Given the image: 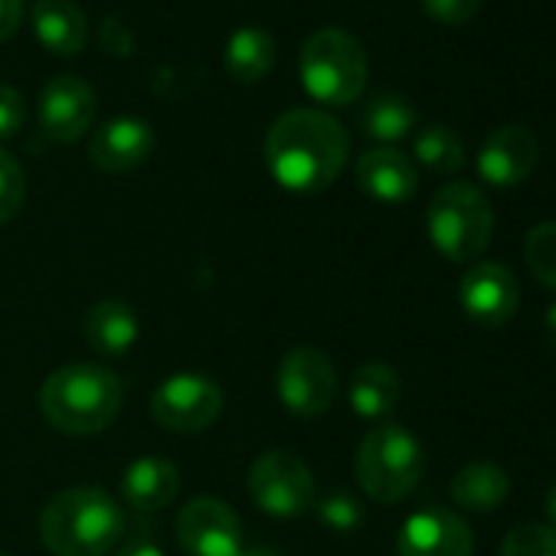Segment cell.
<instances>
[{"label":"cell","mask_w":556,"mask_h":556,"mask_svg":"<svg viewBox=\"0 0 556 556\" xmlns=\"http://www.w3.org/2000/svg\"><path fill=\"white\" fill-rule=\"evenodd\" d=\"M348 131L321 109H292L278 115L265 135V164L286 190L318 193L338 180L348 164Z\"/></svg>","instance_id":"6da1fadb"},{"label":"cell","mask_w":556,"mask_h":556,"mask_svg":"<svg viewBox=\"0 0 556 556\" xmlns=\"http://www.w3.org/2000/svg\"><path fill=\"white\" fill-rule=\"evenodd\" d=\"M122 400V380L99 364H66L40 387L43 419L66 435L105 432L115 422Z\"/></svg>","instance_id":"7a4b0ae2"},{"label":"cell","mask_w":556,"mask_h":556,"mask_svg":"<svg viewBox=\"0 0 556 556\" xmlns=\"http://www.w3.org/2000/svg\"><path fill=\"white\" fill-rule=\"evenodd\" d=\"M125 533V514L99 488H66L40 514V540L53 556H105Z\"/></svg>","instance_id":"3957f363"},{"label":"cell","mask_w":556,"mask_h":556,"mask_svg":"<svg viewBox=\"0 0 556 556\" xmlns=\"http://www.w3.org/2000/svg\"><path fill=\"white\" fill-rule=\"evenodd\" d=\"M357 484L380 504H396L416 491L426 471V452L419 439L400 422H377L354 455Z\"/></svg>","instance_id":"277c9868"},{"label":"cell","mask_w":556,"mask_h":556,"mask_svg":"<svg viewBox=\"0 0 556 556\" xmlns=\"http://www.w3.org/2000/svg\"><path fill=\"white\" fill-rule=\"evenodd\" d=\"M426 229L448 262H471L491 242L494 210L475 184H445L429 203Z\"/></svg>","instance_id":"5b68a950"},{"label":"cell","mask_w":556,"mask_h":556,"mask_svg":"<svg viewBox=\"0 0 556 556\" xmlns=\"http://www.w3.org/2000/svg\"><path fill=\"white\" fill-rule=\"evenodd\" d=\"M302 83L325 105H348L367 86V53L348 30H315L302 47Z\"/></svg>","instance_id":"8992f818"},{"label":"cell","mask_w":556,"mask_h":556,"mask_svg":"<svg viewBox=\"0 0 556 556\" xmlns=\"http://www.w3.org/2000/svg\"><path fill=\"white\" fill-rule=\"evenodd\" d=\"M249 497L255 501L258 510L289 520L315 507L318 488L312 468L299 455L286 448H271L258 455L249 468Z\"/></svg>","instance_id":"52a82bcc"},{"label":"cell","mask_w":556,"mask_h":556,"mask_svg":"<svg viewBox=\"0 0 556 556\" xmlns=\"http://www.w3.org/2000/svg\"><path fill=\"white\" fill-rule=\"evenodd\" d=\"M275 393L299 419H318L338 396V374L325 351L302 344L292 348L275 370Z\"/></svg>","instance_id":"ba28073f"},{"label":"cell","mask_w":556,"mask_h":556,"mask_svg":"<svg viewBox=\"0 0 556 556\" xmlns=\"http://www.w3.org/2000/svg\"><path fill=\"white\" fill-rule=\"evenodd\" d=\"M151 413L170 432H203L223 413V390L203 374H177L154 390Z\"/></svg>","instance_id":"9c48e42d"},{"label":"cell","mask_w":556,"mask_h":556,"mask_svg":"<svg viewBox=\"0 0 556 556\" xmlns=\"http://www.w3.org/2000/svg\"><path fill=\"white\" fill-rule=\"evenodd\" d=\"M458 305L468 315V321L481 328H501L517 315L520 286L507 265L475 262L458 282Z\"/></svg>","instance_id":"30bf717a"},{"label":"cell","mask_w":556,"mask_h":556,"mask_svg":"<svg viewBox=\"0 0 556 556\" xmlns=\"http://www.w3.org/2000/svg\"><path fill=\"white\" fill-rule=\"evenodd\" d=\"M177 543L190 556H236L242 549V523L219 497H193L177 514Z\"/></svg>","instance_id":"8fae6325"},{"label":"cell","mask_w":556,"mask_h":556,"mask_svg":"<svg viewBox=\"0 0 556 556\" xmlns=\"http://www.w3.org/2000/svg\"><path fill=\"white\" fill-rule=\"evenodd\" d=\"M471 527L445 507H422L409 514L396 536L400 556H471Z\"/></svg>","instance_id":"7c38bea8"},{"label":"cell","mask_w":556,"mask_h":556,"mask_svg":"<svg viewBox=\"0 0 556 556\" xmlns=\"http://www.w3.org/2000/svg\"><path fill=\"white\" fill-rule=\"evenodd\" d=\"M540 161V141L527 125H504L491 131L478 151V174L497 190L523 184Z\"/></svg>","instance_id":"4fadbf2b"},{"label":"cell","mask_w":556,"mask_h":556,"mask_svg":"<svg viewBox=\"0 0 556 556\" xmlns=\"http://www.w3.org/2000/svg\"><path fill=\"white\" fill-rule=\"evenodd\" d=\"M96 118V89L83 76H56L40 96V128L50 141L70 144Z\"/></svg>","instance_id":"5bb4252c"},{"label":"cell","mask_w":556,"mask_h":556,"mask_svg":"<svg viewBox=\"0 0 556 556\" xmlns=\"http://www.w3.org/2000/svg\"><path fill=\"white\" fill-rule=\"evenodd\" d=\"M154 151V128L141 115H115L96 128L89 161L105 174H125L148 161Z\"/></svg>","instance_id":"9a60e30c"},{"label":"cell","mask_w":556,"mask_h":556,"mask_svg":"<svg viewBox=\"0 0 556 556\" xmlns=\"http://www.w3.org/2000/svg\"><path fill=\"white\" fill-rule=\"evenodd\" d=\"M357 184L380 203H406L419 187V170L396 148H374L357 161Z\"/></svg>","instance_id":"2e32d148"},{"label":"cell","mask_w":556,"mask_h":556,"mask_svg":"<svg viewBox=\"0 0 556 556\" xmlns=\"http://www.w3.org/2000/svg\"><path fill=\"white\" fill-rule=\"evenodd\" d=\"M180 491V471L167 458H138L122 475V497L135 514H154L164 510Z\"/></svg>","instance_id":"e0dca14e"},{"label":"cell","mask_w":556,"mask_h":556,"mask_svg":"<svg viewBox=\"0 0 556 556\" xmlns=\"http://www.w3.org/2000/svg\"><path fill=\"white\" fill-rule=\"evenodd\" d=\"M400 396H403L400 374L383 361H370L357 367L348 387L351 409L367 422H387L390 413L400 406Z\"/></svg>","instance_id":"ac0fdd59"},{"label":"cell","mask_w":556,"mask_h":556,"mask_svg":"<svg viewBox=\"0 0 556 556\" xmlns=\"http://www.w3.org/2000/svg\"><path fill=\"white\" fill-rule=\"evenodd\" d=\"M83 334H86V344L102 357L128 354L138 341V315L125 302L105 299L86 312Z\"/></svg>","instance_id":"d6986e66"},{"label":"cell","mask_w":556,"mask_h":556,"mask_svg":"<svg viewBox=\"0 0 556 556\" xmlns=\"http://www.w3.org/2000/svg\"><path fill=\"white\" fill-rule=\"evenodd\" d=\"M34 30L40 37V43L60 56L79 53L86 47V14L73 4V0H37Z\"/></svg>","instance_id":"ffe728a7"},{"label":"cell","mask_w":556,"mask_h":556,"mask_svg":"<svg viewBox=\"0 0 556 556\" xmlns=\"http://www.w3.org/2000/svg\"><path fill=\"white\" fill-rule=\"evenodd\" d=\"M448 494L465 510H497L510 494V481H507L501 465L471 462V465L455 471V478L448 484Z\"/></svg>","instance_id":"44dd1931"},{"label":"cell","mask_w":556,"mask_h":556,"mask_svg":"<svg viewBox=\"0 0 556 556\" xmlns=\"http://www.w3.org/2000/svg\"><path fill=\"white\" fill-rule=\"evenodd\" d=\"M275 63V40L262 27H239L226 43V70L239 83L262 79Z\"/></svg>","instance_id":"7402d4cb"},{"label":"cell","mask_w":556,"mask_h":556,"mask_svg":"<svg viewBox=\"0 0 556 556\" xmlns=\"http://www.w3.org/2000/svg\"><path fill=\"white\" fill-rule=\"evenodd\" d=\"M364 131L380 141V144H396L403 141L413 128H416V109L406 96L400 92H377L367 105H364Z\"/></svg>","instance_id":"603a6c76"},{"label":"cell","mask_w":556,"mask_h":556,"mask_svg":"<svg viewBox=\"0 0 556 556\" xmlns=\"http://www.w3.org/2000/svg\"><path fill=\"white\" fill-rule=\"evenodd\" d=\"M413 154L426 170H435V174H455L465 164V144L445 125L422 128L413 141Z\"/></svg>","instance_id":"cb8c5ba5"},{"label":"cell","mask_w":556,"mask_h":556,"mask_svg":"<svg viewBox=\"0 0 556 556\" xmlns=\"http://www.w3.org/2000/svg\"><path fill=\"white\" fill-rule=\"evenodd\" d=\"M523 258L536 282L556 292V223H540L527 232Z\"/></svg>","instance_id":"d4e9b609"},{"label":"cell","mask_w":556,"mask_h":556,"mask_svg":"<svg viewBox=\"0 0 556 556\" xmlns=\"http://www.w3.org/2000/svg\"><path fill=\"white\" fill-rule=\"evenodd\" d=\"M315 510L321 517V523L334 533H354L361 530L367 510H364V501L351 491H331L325 494L321 501H315Z\"/></svg>","instance_id":"484cf974"},{"label":"cell","mask_w":556,"mask_h":556,"mask_svg":"<svg viewBox=\"0 0 556 556\" xmlns=\"http://www.w3.org/2000/svg\"><path fill=\"white\" fill-rule=\"evenodd\" d=\"M497 556H556V527L520 523L504 536Z\"/></svg>","instance_id":"4316f807"},{"label":"cell","mask_w":556,"mask_h":556,"mask_svg":"<svg viewBox=\"0 0 556 556\" xmlns=\"http://www.w3.org/2000/svg\"><path fill=\"white\" fill-rule=\"evenodd\" d=\"M27 200V177L24 167L11 151L0 148V226L11 223Z\"/></svg>","instance_id":"83f0119b"},{"label":"cell","mask_w":556,"mask_h":556,"mask_svg":"<svg viewBox=\"0 0 556 556\" xmlns=\"http://www.w3.org/2000/svg\"><path fill=\"white\" fill-rule=\"evenodd\" d=\"M422 11L445 27L471 24L481 11V0H422Z\"/></svg>","instance_id":"f1b7e54d"},{"label":"cell","mask_w":556,"mask_h":556,"mask_svg":"<svg viewBox=\"0 0 556 556\" xmlns=\"http://www.w3.org/2000/svg\"><path fill=\"white\" fill-rule=\"evenodd\" d=\"M27 118V102L14 86H0V141L14 138L24 128Z\"/></svg>","instance_id":"f546056e"},{"label":"cell","mask_w":556,"mask_h":556,"mask_svg":"<svg viewBox=\"0 0 556 556\" xmlns=\"http://www.w3.org/2000/svg\"><path fill=\"white\" fill-rule=\"evenodd\" d=\"M24 17V0H0V40H8Z\"/></svg>","instance_id":"4dcf8cb0"},{"label":"cell","mask_w":556,"mask_h":556,"mask_svg":"<svg viewBox=\"0 0 556 556\" xmlns=\"http://www.w3.org/2000/svg\"><path fill=\"white\" fill-rule=\"evenodd\" d=\"M115 556H164V553H161V546H154L148 536H135V540H128Z\"/></svg>","instance_id":"1f68e13d"},{"label":"cell","mask_w":556,"mask_h":556,"mask_svg":"<svg viewBox=\"0 0 556 556\" xmlns=\"http://www.w3.org/2000/svg\"><path fill=\"white\" fill-rule=\"evenodd\" d=\"M543 328H546V338H549V344L556 348V302L546 308V321H543Z\"/></svg>","instance_id":"d6a6232c"},{"label":"cell","mask_w":556,"mask_h":556,"mask_svg":"<svg viewBox=\"0 0 556 556\" xmlns=\"http://www.w3.org/2000/svg\"><path fill=\"white\" fill-rule=\"evenodd\" d=\"M546 517H549V523L556 527V481H553V488L546 491Z\"/></svg>","instance_id":"836d02e7"},{"label":"cell","mask_w":556,"mask_h":556,"mask_svg":"<svg viewBox=\"0 0 556 556\" xmlns=\"http://www.w3.org/2000/svg\"><path fill=\"white\" fill-rule=\"evenodd\" d=\"M236 556H278L271 546H245V549H239Z\"/></svg>","instance_id":"e575fe53"}]
</instances>
